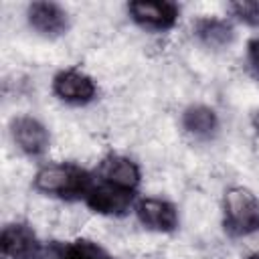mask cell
<instances>
[{
    "label": "cell",
    "instance_id": "cell-5",
    "mask_svg": "<svg viewBox=\"0 0 259 259\" xmlns=\"http://www.w3.org/2000/svg\"><path fill=\"white\" fill-rule=\"evenodd\" d=\"M134 198H136V192L134 190H127V188H119V186H113L109 182H99V184H93L85 196V204L97 212V214H103V217H123L134 204Z\"/></svg>",
    "mask_w": 259,
    "mask_h": 259
},
{
    "label": "cell",
    "instance_id": "cell-18",
    "mask_svg": "<svg viewBox=\"0 0 259 259\" xmlns=\"http://www.w3.org/2000/svg\"><path fill=\"white\" fill-rule=\"evenodd\" d=\"M249 259H259V251H255L253 255H249Z\"/></svg>",
    "mask_w": 259,
    "mask_h": 259
},
{
    "label": "cell",
    "instance_id": "cell-4",
    "mask_svg": "<svg viewBox=\"0 0 259 259\" xmlns=\"http://www.w3.org/2000/svg\"><path fill=\"white\" fill-rule=\"evenodd\" d=\"M53 93L69 105H87L97 95V85L91 75L77 67L59 71L53 77Z\"/></svg>",
    "mask_w": 259,
    "mask_h": 259
},
{
    "label": "cell",
    "instance_id": "cell-13",
    "mask_svg": "<svg viewBox=\"0 0 259 259\" xmlns=\"http://www.w3.org/2000/svg\"><path fill=\"white\" fill-rule=\"evenodd\" d=\"M67 259H113V257L99 243L81 237L67 243Z\"/></svg>",
    "mask_w": 259,
    "mask_h": 259
},
{
    "label": "cell",
    "instance_id": "cell-11",
    "mask_svg": "<svg viewBox=\"0 0 259 259\" xmlns=\"http://www.w3.org/2000/svg\"><path fill=\"white\" fill-rule=\"evenodd\" d=\"M182 127L196 140H208L219 130V115L212 107L196 103L184 109L182 113Z\"/></svg>",
    "mask_w": 259,
    "mask_h": 259
},
{
    "label": "cell",
    "instance_id": "cell-3",
    "mask_svg": "<svg viewBox=\"0 0 259 259\" xmlns=\"http://www.w3.org/2000/svg\"><path fill=\"white\" fill-rule=\"evenodd\" d=\"M127 12L138 26L156 32L174 28L180 16L178 4L168 0H136L127 4Z\"/></svg>",
    "mask_w": 259,
    "mask_h": 259
},
{
    "label": "cell",
    "instance_id": "cell-9",
    "mask_svg": "<svg viewBox=\"0 0 259 259\" xmlns=\"http://www.w3.org/2000/svg\"><path fill=\"white\" fill-rule=\"evenodd\" d=\"M0 251L4 259H36L40 243L28 225L12 223L2 229Z\"/></svg>",
    "mask_w": 259,
    "mask_h": 259
},
{
    "label": "cell",
    "instance_id": "cell-2",
    "mask_svg": "<svg viewBox=\"0 0 259 259\" xmlns=\"http://www.w3.org/2000/svg\"><path fill=\"white\" fill-rule=\"evenodd\" d=\"M223 227L231 237L259 231V198L245 186H231L223 196Z\"/></svg>",
    "mask_w": 259,
    "mask_h": 259
},
{
    "label": "cell",
    "instance_id": "cell-8",
    "mask_svg": "<svg viewBox=\"0 0 259 259\" xmlns=\"http://www.w3.org/2000/svg\"><path fill=\"white\" fill-rule=\"evenodd\" d=\"M134 210H136L138 221L150 231L172 233L178 229V210L166 198H158V196L140 198Z\"/></svg>",
    "mask_w": 259,
    "mask_h": 259
},
{
    "label": "cell",
    "instance_id": "cell-15",
    "mask_svg": "<svg viewBox=\"0 0 259 259\" xmlns=\"http://www.w3.org/2000/svg\"><path fill=\"white\" fill-rule=\"evenodd\" d=\"M36 259H67V243L51 241L47 245H40Z\"/></svg>",
    "mask_w": 259,
    "mask_h": 259
},
{
    "label": "cell",
    "instance_id": "cell-12",
    "mask_svg": "<svg viewBox=\"0 0 259 259\" xmlns=\"http://www.w3.org/2000/svg\"><path fill=\"white\" fill-rule=\"evenodd\" d=\"M194 36L208 49H223L233 42L235 30L229 20L219 16H204L198 18L194 24Z\"/></svg>",
    "mask_w": 259,
    "mask_h": 259
},
{
    "label": "cell",
    "instance_id": "cell-17",
    "mask_svg": "<svg viewBox=\"0 0 259 259\" xmlns=\"http://www.w3.org/2000/svg\"><path fill=\"white\" fill-rule=\"evenodd\" d=\"M253 130L259 134V109H257V113L253 115Z\"/></svg>",
    "mask_w": 259,
    "mask_h": 259
},
{
    "label": "cell",
    "instance_id": "cell-7",
    "mask_svg": "<svg viewBox=\"0 0 259 259\" xmlns=\"http://www.w3.org/2000/svg\"><path fill=\"white\" fill-rule=\"evenodd\" d=\"M10 134L20 152L30 158L42 156L49 150L51 136L45 123L32 115H18L10 121Z\"/></svg>",
    "mask_w": 259,
    "mask_h": 259
},
{
    "label": "cell",
    "instance_id": "cell-16",
    "mask_svg": "<svg viewBox=\"0 0 259 259\" xmlns=\"http://www.w3.org/2000/svg\"><path fill=\"white\" fill-rule=\"evenodd\" d=\"M247 59L251 63V69L259 75V36L249 40V45H247Z\"/></svg>",
    "mask_w": 259,
    "mask_h": 259
},
{
    "label": "cell",
    "instance_id": "cell-6",
    "mask_svg": "<svg viewBox=\"0 0 259 259\" xmlns=\"http://www.w3.org/2000/svg\"><path fill=\"white\" fill-rule=\"evenodd\" d=\"M26 20L32 30H36L40 36H47V38L63 36L69 30V14L57 2L38 0L28 4Z\"/></svg>",
    "mask_w": 259,
    "mask_h": 259
},
{
    "label": "cell",
    "instance_id": "cell-1",
    "mask_svg": "<svg viewBox=\"0 0 259 259\" xmlns=\"http://www.w3.org/2000/svg\"><path fill=\"white\" fill-rule=\"evenodd\" d=\"M32 186L47 196H57L63 200H85L89 188L93 186V180L85 168L73 162H55L45 164L36 170Z\"/></svg>",
    "mask_w": 259,
    "mask_h": 259
},
{
    "label": "cell",
    "instance_id": "cell-14",
    "mask_svg": "<svg viewBox=\"0 0 259 259\" xmlns=\"http://www.w3.org/2000/svg\"><path fill=\"white\" fill-rule=\"evenodd\" d=\"M231 12L247 26H259V0H239L231 4Z\"/></svg>",
    "mask_w": 259,
    "mask_h": 259
},
{
    "label": "cell",
    "instance_id": "cell-10",
    "mask_svg": "<svg viewBox=\"0 0 259 259\" xmlns=\"http://www.w3.org/2000/svg\"><path fill=\"white\" fill-rule=\"evenodd\" d=\"M99 176L103 182H109L113 186H119V188H127V190H134L140 186V180H142V172H140V166L127 158V156H121V154H109L101 160L99 164Z\"/></svg>",
    "mask_w": 259,
    "mask_h": 259
}]
</instances>
